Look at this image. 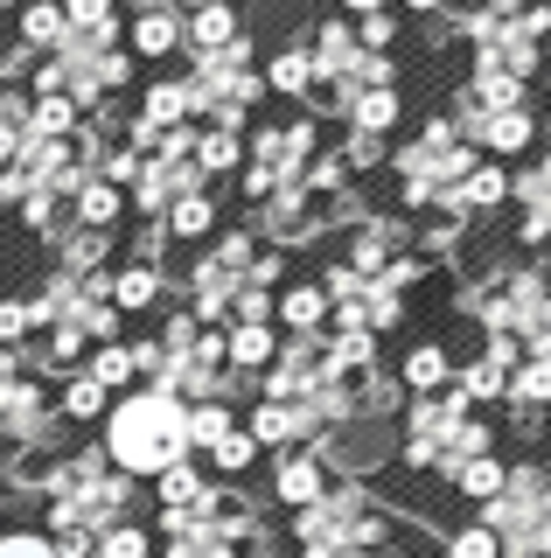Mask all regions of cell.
Masks as SVG:
<instances>
[{
    "label": "cell",
    "mask_w": 551,
    "mask_h": 558,
    "mask_svg": "<svg viewBox=\"0 0 551 558\" xmlns=\"http://www.w3.org/2000/svg\"><path fill=\"white\" fill-rule=\"evenodd\" d=\"M182 447H188V412L168 391L126 398V405L112 412V453L133 475H168V468L182 461Z\"/></svg>",
    "instance_id": "obj_1"
},
{
    "label": "cell",
    "mask_w": 551,
    "mask_h": 558,
    "mask_svg": "<svg viewBox=\"0 0 551 558\" xmlns=\"http://www.w3.org/2000/svg\"><path fill=\"white\" fill-rule=\"evenodd\" d=\"M188 35H196L203 49H231V43H237V14L223 8V0H203L196 22H188Z\"/></svg>",
    "instance_id": "obj_2"
},
{
    "label": "cell",
    "mask_w": 551,
    "mask_h": 558,
    "mask_svg": "<svg viewBox=\"0 0 551 558\" xmlns=\"http://www.w3.org/2000/svg\"><path fill=\"white\" fill-rule=\"evenodd\" d=\"M175 14H140V22H133V49H147V57H168V49H175Z\"/></svg>",
    "instance_id": "obj_3"
},
{
    "label": "cell",
    "mask_w": 551,
    "mask_h": 558,
    "mask_svg": "<svg viewBox=\"0 0 551 558\" xmlns=\"http://www.w3.org/2000/svg\"><path fill=\"white\" fill-rule=\"evenodd\" d=\"M481 140H489L495 154H516V147L530 140V119H524V112H495L489 126H481Z\"/></svg>",
    "instance_id": "obj_4"
},
{
    "label": "cell",
    "mask_w": 551,
    "mask_h": 558,
    "mask_svg": "<svg viewBox=\"0 0 551 558\" xmlns=\"http://www.w3.org/2000/svg\"><path fill=\"white\" fill-rule=\"evenodd\" d=\"M280 496H286V502H315V496H321V468H315V461H286V468H280Z\"/></svg>",
    "instance_id": "obj_5"
},
{
    "label": "cell",
    "mask_w": 551,
    "mask_h": 558,
    "mask_svg": "<svg viewBox=\"0 0 551 558\" xmlns=\"http://www.w3.org/2000/svg\"><path fill=\"white\" fill-rule=\"evenodd\" d=\"M22 35H28V43H63V8H49V0H36V8L22 14Z\"/></svg>",
    "instance_id": "obj_6"
},
{
    "label": "cell",
    "mask_w": 551,
    "mask_h": 558,
    "mask_svg": "<svg viewBox=\"0 0 551 558\" xmlns=\"http://www.w3.org/2000/svg\"><path fill=\"white\" fill-rule=\"evenodd\" d=\"M71 119H77L71 98H42L36 105V140H63V133H71Z\"/></svg>",
    "instance_id": "obj_7"
},
{
    "label": "cell",
    "mask_w": 551,
    "mask_h": 558,
    "mask_svg": "<svg viewBox=\"0 0 551 558\" xmlns=\"http://www.w3.org/2000/svg\"><path fill=\"white\" fill-rule=\"evenodd\" d=\"M63 412H71V418H98V412H106V384H98V377H77L71 398H63Z\"/></svg>",
    "instance_id": "obj_8"
},
{
    "label": "cell",
    "mask_w": 551,
    "mask_h": 558,
    "mask_svg": "<svg viewBox=\"0 0 551 558\" xmlns=\"http://www.w3.org/2000/svg\"><path fill=\"white\" fill-rule=\"evenodd\" d=\"M405 377L419 384V391H426V384H440V377H446V349H433V342L412 349V356H405Z\"/></svg>",
    "instance_id": "obj_9"
},
{
    "label": "cell",
    "mask_w": 551,
    "mask_h": 558,
    "mask_svg": "<svg viewBox=\"0 0 551 558\" xmlns=\"http://www.w3.org/2000/svg\"><path fill=\"white\" fill-rule=\"evenodd\" d=\"M188 112V92L182 84H161V92H147V126L161 119V126H175V119Z\"/></svg>",
    "instance_id": "obj_10"
},
{
    "label": "cell",
    "mask_w": 551,
    "mask_h": 558,
    "mask_svg": "<svg viewBox=\"0 0 551 558\" xmlns=\"http://www.w3.org/2000/svg\"><path fill=\"white\" fill-rule=\"evenodd\" d=\"M223 349H231V363H272V336H266V328H237Z\"/></svg>",
    "instance_id": "obj_11"
},
{
    "label": "cell",
    "mask_w": 551,
    "mask_h": 558,
    "mask_svg": "<svg viewBox=\"0 0 551 558\" xmlns=\"http://www.w3.org/2000/svg\"><path fill=\"white\" fill-rule=\"evenodd\" d=\"M468 203H503L510 196V182H503V168H468V189H461Z\"/></svg>",
    "instance_id": "obj_12"
},
{
    "label": "cell",
    "mask_w": 551,
    "mask_h": 558,
    "mask_svg": "<svg viewBox=\"0 0 551 558\" xmlns=\"http://www.w3.org/2000/svg\"><path fill=\"white\" fill-rule=\"evenodd\" d=\"M391 119H399V98H391V92H364V105H356V126L377 133V126H391Z\"/></svg>",
    "instance_id": "obj_13"
},
{
    "label": "cell",
    "mask_w": 551,
    "mask_h": 558,
    "mask_svg": "<svg viewBox=\"0 0 551 558\" xmlns=\"http://www.w3.org/2000/svg\"><path fill=\"white\" fill-rule=\"evenodd\" d=\"M321 314H329V301H321L315 287H294V293H286V322H294V328H315Z\"/></svg>",
    "instance_id": "obj_14"
},
{
    "label": "cell",
    "mask_w": 551,
    "mask_h": 558,
    "mask_svg": "<svg viewBox=\"0 0 551 558\" xmlns=\"http://www.w3.org/2000/svg\"><path fill=\"white\" fill-rule=\"evenodd\" d=\"M223 433H231V412H223V405H196V412H188V440H223Z\"/></svg>",
    "instance_id": "obj_15"
},
{
    "label": "cell",
    "mask_w": 551,
    "mask_h": 558,
    "mask_svg": "<svg viewBox=\"0 0 551 558\" xmlns=\"http://www.w3.org/2000/svg\"><path fill=\"white\" fill-rule=\"evenodd\" d=\"M175 231H182V238L210 231V196H182V203H175Z\"/></svg>",
    "instance_id": "obj_16"
},
{
    "label": "cell",
    "mask_w": 551,
    "mask_h": 558,
    "mask_svg": "<svg viewBox=\"0 0 551 558\" xmlns=\"http://www.w3.org/2000/svg\"><path fill=\"white\" fill-rule=\"evenodd\" d=\"M461 488H468V496H495V488H503V468H495L489 453H481V461H468V475H461Z\"/></svg>",
    "instance_id": "obj_17"
},
{
    "label": "cell",
    "mask_w": 551,
    "mask_h": 558,
    "mask_svg": "<svg viewBox=\"0 0 551 558\" xmlns=\"http://www.w3.org/2000/svg\"><path fill=\"white\" fill-rule=\"evenodd\" d=\"M196 168H237V140H231V133H210V140L196 147Z\"/></svg>",
    "instance_id": "obj_18"
},
{
    "label": "cell",
    "mask_w": 551,
    "mask_h": 558,
    "mask_svg": "<svg viewBox=\"0 0 551 558\" xmlns=\"http://www.w3.org/2000/svg\"><path fill=\"white\" fill-rule=\"evenodd\" d=\"M119 307H154V272L133 266L126 279H119Z\"/></svg>",
    "instance_id": "obj_19"
},
{
    "label": "cell",
    "mask_w": 551,
    "mask_h": 558,
    "mask_svg": "<svg viewBox=\"0 0 551 558\" xmlns=\"http://www.w3.org/2000/svg\"><path fill=\"white\" fill-rule=\"evenodd\" d=\"M252 433H258V440H286V433H294V418H286V405H258L252 412Z\"/></svg>",
    "instance_id": "obj_20"
},
{
    "label": "cell",
    "mask_w": 551,
    "mask_h": 558,
    "mask_svg": "<svg viewBox=\"0 0 551 558\" xmlns=\"http://www.w3.org/2000/svg\"><path fill=\"white\" fill-rule=\"evenodd\" d=\"M126 371H133L126 349H98V363H91V377H98V384H126Z\"/></svg>",
    "instance_id": "obj_21"
},
{
    "label": "cell",
    "mask_w": 551,
    "mask_h": 558,
    "mask_svg": "<svg viewBox=\"0 0 551 558\" xmlns=\"http://www.w3.org/2000/svg\"><path fill=\"white\" fill-rule=\"evenodd\" d=\"M112 217H119L112 189H84V223H112Z\"/></svg>",
    "instance_id": "obj_22"
},
{
    "label": "cell",
    "mask_w": 551,
    "mask_h": 558,
    "mask_svg": "<svg viewBox=\"0 0 551 558\" xmlns=\"http://www.w3.org/2000/svg\"><path fill=\"white\" fill-rule=\"evenodd\" d=\"M272 84L280 92H307V57H280L272 63Z\"/></svg>",
    "instance_id": "obj_23"
},
{
    "label": "cell",
    "mask_w": 551,
    "mask_h": 558,
    "mask_svg": "<svg viewBox=\"0 0 551 558\" xmlns=\"http://www.w3.org/2000/svg\"><path fill=\"white\" fill-rule=\"evenodd\" d=\"M0 558H57L42 545V537H28V531H14V537H0Z\"/></svg>",
    "instance_id": "obj_24"
},
{
    "label": "cell",
    "mask_w": 551,
    "mask_h": 558,
    "mask_svg": "<svg viewBox=\"0 0 551 558\" xmlns=\"http://www.w3.org/2000/svg\"><path fill=\"white\" fill-rule=\"evenodd\" d=\"M245 461H252V440H245V433H223V447H217V468H231V475H237Z\"/></svg>",
    "instance_id": "obj_25"
},
{
    "label": "cell",
    "mask_w": 551,
    "mask_h": 558,
    "mask_svg": "<svg viewBox=\"0 0 551 558\" xmlns=\"http://www.w3.org/2000/svg\"><path fill=\"white\" fill-rule=\"evenodd\" d=\"M28 322H36V314H28L22 301H0V342H14V336H22Z\"/></svg>",
    "instance_id": "obj_26"
},
{
    "label": "cell",
    "mask_w": 551,
    "mask_h": 558,
    "mask_svg": "<svg viewBox=\"0 0 551 558\" xmlns=\"http://www.w3.org/2000/svg\"><path fill=\"white\" fill-rule=\"evenodd\" d=\"M147 551V531H112L106 537V558H140Z\"/></svg>",
    "instance_id": "obj_27"
},
{
    "label": "cell",
    "mask_w": 551,
    "mask_h": 558,
    "mask_svg": "<svg viewBox=\"0 0 551 558\" xmlns=\"http://www.w3.org/2000/svg\"><path fill=\"white\" fill-rule=\"evenodd\" d=\"M454 558H495V537H489V531H461Z\"/></svg>",
    "instance_id": "obj_28"
},
{
    "label": "cell",
    "mask_w": 551,
    "mask_h": 558,
    "mask_svg": "<svg viewBox=\"0 0 551 558\" xmlns=\"http://www.w3.org/2000/svg\"><path fill=\"white\" fill-rule=\"evenodd\" d=\"M335 363H342V371H356V363H370V336H364V328H356V336L335 349Z\"/></svg>",
    "instance_id": "obj_29"
},
{
    "label": "cell",
    "mask_w": 551,
    "mask_h": 558,
    "mask_svg": "<svg viewBox=\"0 0 551 558\" xmlns=\"http://www.w3.org/2000/svg\"><path fill=\"white\" fill-rule=\"evenodd\" d=\"M161 496H168V502H196V475H182V468H168Z\"/></svg>",
    "instance_id": "obj_30"
},
{
    "label": "cell",
    "mask_w": 551,
    "mask_h": 558,
    "mask_svg": "<svg viewBox=\"0 0 551 558\" xmlns=\"http://www.w3.org/2000/svg\"><path fill=\"white\" fill-rule=\"evenodd\" d=\"M350 8H364V14H377V8H384V0H350Z\"/></svg>",
    "instance_id": "obj_31"
},
{
    "label": "cell",
    "mask_w": 551,
    "mask_h": 558,
    "mask_svg": "<svg viewBox=\"0 0 551 558\" xmlns=\"http://www.w3.org/2000/svg\"><path fill=\"white\" fill-rule=\"evenodd\" d=\"M412 8H440V0H412Z\"/></svg>",
    "instance_id": "obj_32"
}]
</instances>
